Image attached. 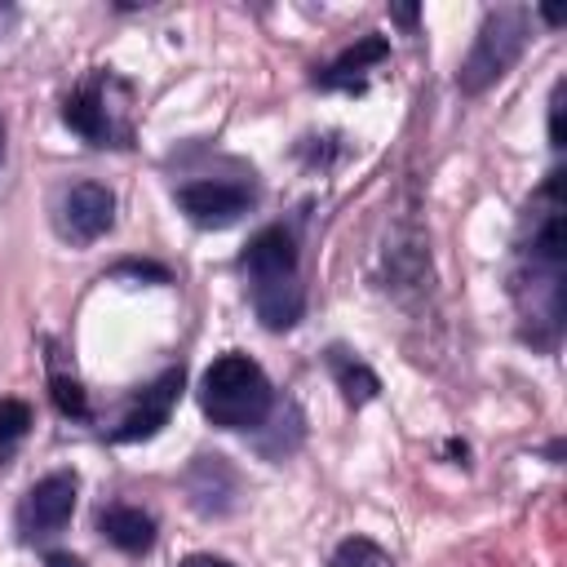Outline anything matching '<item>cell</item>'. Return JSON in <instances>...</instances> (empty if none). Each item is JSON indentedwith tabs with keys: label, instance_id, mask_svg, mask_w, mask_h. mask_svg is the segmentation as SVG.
<instances>
[{
	"label": "cell",
	"instance_id": "1",
	"mask_svg": "<svg viewBox=\"0 0 567 567\" xmlns=\"http://www.w3.org/2000/svg\"><path fill=\"white\" fill-rule=\"evenodd\" d=\"M563 173L554 168L527 204L509 270V297L523 315V337L540 350H554L563 332Z\"/></svg>",
	"mask_w": 567,
	"mask_h": 567
},
{
	"label": "cell",
	"instance_id": "2",
	"mask_svg": "<svg viewBox=\"0 0 567 567\" xmlns=\"http://www.w3.org/2000/svg\"><path fill=\"white\" fill-rule=\"evenodd\" d=\"M199 412L217 425V430H257L270 416V381L261 372L257 359L230 350L221 359H213L199 377Z\"/></svg>",
	"mask_w": 567,
	"mask_h": 567
},
{
	"label": "cell",
	"instance_id": "3",
	"mask_svg": "<svg viewBox=\"0 0 567 567\" xmlns=\"http://www.w3.org/2000/svg\"><path fill=\"white\" fill-rule=\"evenodd\" d=\"M527 49V9L518 4H505V9H492L456 71V84L461 93H483L487 84H496Z\"/></svg>",
	"mask_w": 567,
	"mask_h": 567
},
{
	"label": "cell",
	"instance_id": "4",
	"mask_svg": "<svg viewBox=\"0 0 567 567\" xmlns=\"http://www.w3.org/2000/svg\"><path fill=\"white\" fill-rule=\"evenodd\" d=\"M53 221H58V235L71 239V244H93L111 230L115 221V195L102 186V182H75L58 195V208H53Z\"/></svg>",
	"mask_w": 567,
	"mask_h": 567
},
{
	"label": "cell",
	"instance_id": "5",
	"mask_svg": "<svg viewBox=\"0 0 567 567\" xmlns=\"http://www.w3.org/2000/svg\"><path fill=\"white\" fill-rule=\"evenodd\" d=\"M71 514H75V474L58 470L27 487V496L18 505V532H22V540H44V536L62 532L71 523Z\"/></svg>",
	"mask_w": 567,
	"mask_h": 567
},
{
	"label": "cell",
	"instance_id": "6",
	"mask_svg": "<svg viewBox=\"0 0 567 567\" xmlns=\"http://www.w3.org/2000/svg\"><path fill=\"white\" fill-rule=\"evenodd\" d=\"M177 208L204 230H226L252 208V190L239 182H186L177 186Z\"/></svg>",
	"mask_w": 567,
	"mask_h": 567
},
{
	"label": "cell",
	"instance_id": "7",
	"mask_svg": "<svg viewBox=\"0 0 567 567\" xmlns=\"http://www.w3.org/2000/svg\"><path fill=\"white\" fill-rule=\"evenodd\" d=\"M106 84H111V80H106ZM106 84H102V80H89L84 89H75V93L62 102V120H66L71 133H80V137L93 142V146H128V128L115 124Z\"/></svg>",
	"mask_w": 567,
	"mask_h": 567
},
{
	"label": "cell",
	"instance_id": "8",
	"mask_svg": "<svg viewBox=\"0 0 567 567\" xmlns=\"http://www.w3.org/2000/svg\"><path fill=\"white\" fill-rule=\"evenodd\" d=\"M182 385H186L182 368H168V372H164L151 390H142V399L124 412V421L111 430V443H142V439L159 434V430L168 425V412H173V403H177Z\"/></svg>",
	"mask_w": 567,
	"mask_h": 567
},
{
	"label": "cell",
	"instance_id": "9",
	"mask_svg": "<svg viewBox=\"0 0 567 567\" xmlns=\"http://www.w3.org/2000/svg\"><path fill=\"white\" fill-rule=\"evenodd\" d=\"M235 492H239V478L226 465V456H195L190 461V470H186V501L195 505V514H204V518L230 514Z\"/></svg>",
	"mask_w": 567,
	"mask_h": 567
},
{
	"label": "cell",
	"instance_id": "10",
	"mask_svg": "<svg viewBox=\"0 0 567 567\" xmlns=\"http://www.w3.org/2000/svg\"><path fill=\"white\" fill-rule=\"evenodd\" d=\"M248 284H270V279H292L297 275V239L284 226H266L248 239L244 257H239Z\"/></svg>",
	"mask_w": 567,
	"mask_h": 567
},
{
	"label": "cell",
	"instance_id": "11",
	"mask_svg": "<svg viewBox=\"0 0 567 567\" xmlns=\"http://www.w3.org/2000/svg\"><path fill=\"white\" fill-rule=\"evenodd\" d=\"M248 297H252L257 319H261L270 332L292 328V323L301 319V310H306L301 275H292V279H270V284H248Z\"/></svg>",
	"mask_w": 567,
	"mask_h": 567
},
{
	"label": "cell",
	"instance_id": "12",
	"mask_svg": "<svg viewBox=\"0 0 567 567\" xmlns=\"http://www.w3.org/2000/svg\"><path fill=\"white\" fill-rule=\"evenodd\" d=\"M390 58V44L381 40V35H363L359 44H350L341 58H332L323 71H315V84L319 89H350V93H359L363 89V71H372L377 62H385Z\"/></svg>",
	"mask_w": 567,
	"mask_h": 567
},
{
	"label": "cell",
	"instance_id": "13",
	"mask_svg": "<svg viewBox=\"0 0 567 567\" xmlns=\"http://www.w3.org/2000/svg\"><path fill=\"white\" fill-rule=\"evenodd\" d=\"M97 532L106 536V545L124 554H146L155 545V518L137 505H106L97 514Z\"/></svg>",
	"mask_w": 567,
	"mask_h": 567
},
{
	"label": "cell",
	"instance_id": "14",
	"mask_svg": "<svg viewBox=\"0 0 567 567\" xmlns=\"http://www.w3.org/2000/svg\"><path fill=\"white\" fill-rule=\"evenodd\" d=\"M332 372H337V385H341L346 403H354V408L372 403L377 390H381V381H377V372H372L368 363H359V359H337V350H332Z\"/></svg>",
	"mask_w": 567,
	"mask_h": 567
},
{
	"label": "cell",
	"instance_id": "15",
	"mask_svg": "<svg viewBox=\"0 0 567 567\" xmlns=\"http://www.w3.org/2000/svg\"><path fill=\"white\" fill-rule=\"evenodd\" d=\"M332 567H394V558L368 536H346L332 554Z\"/></svg>",
	"mask_w": 567,
	"mask_h": 567
},
{
	"label": "cell",
	"instance_id": "16",
	"mask_svg": "<svg viewBox=\"0 0 567 567\" xmlns=\"http://www.w3.org/2000/svg\"><path fill=\"white\" fill-rule=\"evenodd\" d=\"M49 394H53V408H58L62 416H75V421L89 416V394H84V385H80L75 377L53 372V377H49Z\"/></svg>",
	"mask_w": 567,
	"mask_h": 567
},
{
	"label": "cell",
	"instance_id": "17",
	"mask_svg": "<svg viewBox=\"0 0 567 567\" xmlns=\"http://www.w3.org/2000/svg\"><path fill=\"white\" fill-rule=\"evenodd\" d=\"M31 425V408L22 399H0V443H18Z\"/></svg>",
	"mask_w": 567,
	"mask_h": 567
},
{
	"label": "cell",
	"instance_id": "18",
	"mask_svg": "<svg viewBox=\"0 0 567 567\" xmlns=\"http://www.w3.org/2000/svg\"><path fill=\"white\" fill-rule=\"evenodd\" d=\"M549 146H554V151L567 146V142H563V80L554 84V97H549Z\"/></svg>",
	"mask_w": 567,
	"mask_h": 567
},
{
	"label": "cell",
	"instance_id": "19",
	"mask_svg": "<svg viewBox=\"0 0 567 567\" xmlns=\"http://www.w3.org/2000/svg\"><path fill=\"white\" fill-rule=\"evenodd\" d=\"M177 567H235V563H226V558H217V554H190V558L177 563Z\"/></svg>",
	"mask_w": 567,
	"mask_h": 567
},
{
	"label": "cell",
	"instance_id": "20",
	"mask_svg": "<svg viewBox=\"0 0 567 567\" xmlns=\"http://www.w3.org/2000/svg\"><path fill=\"white\" fill-rule=\"evenodd\" d=\"M390 18L403 22V27H412L416 22V4H399V9H390Z\"/></svg>",
	"mask_w": 567,
	"mask_h": 567
},
{
	"label": "cell",
	"instance_id": "21",
	"mask_svg": "<svg viewBox=\"0 0 567 567\" xmlns=\"http://www.w3.org/2000/svg\"><path fill=\"white\" fill-rule=\"evenodd\" d=\"M44 567H84V563H80L75 554H49V558H44Z\"/></svg>",
	"mask_w": 567,
	"mask_h": 567
},
{
	"label": "cell",
	"instance_id": "22",
	"mask_svg": "<svg viewBox=\"0 0 567 567\" xmlns=\"http://www.w3.org/2000/svg\"><path fill=\"white\" fill-rule=\"evenodd\" d=\"M540 18H545V22H554V27H558V22H563V9H540Z\"/></svg>",
	"mask_w": 567,
	"mask_h": 567
},
{
	"label": "cell",
	"instance_id": "23",
	"mask_svg": "<svg viewBox=\"0 0 567 567\" xmlns=\"http://www.w3.org/2000/svg\"><path fill=\"white\" fill-rule=\"evenodd\" d=\"M0 164H4V124H0Z\"/></svg>",
	"mask_w": 567,
	"mask_h": 567
}]
</instances>
